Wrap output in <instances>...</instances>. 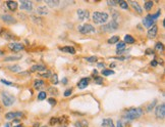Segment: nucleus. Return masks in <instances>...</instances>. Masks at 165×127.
I'll use <instances>...</instances> for the list:
<instances>
[{
  "instance_id": "nucleus-1",
  "label": "nucleus",
  "mask_w": 165,
  "mask_h": 127,
  "mask_svg": "<svg viewBox=\"0 0 165 127\" xmlns=\"http://www.w3.org/2000/svg\"><path fill=\"white\" fill-rule=\"evenodd\" d=\"M143 114L144 112L141 108H133V109H129L125 112L124 118L127 120H136V119L140 118Z\"/></svg>"
},
{
  "instance_id": "nucleus-2",
  "label": "nucleus",
  "mask_w": 165,
  "mask_h": 127,
  "mask_svg": "<svg viewBox=\"0 0 165 127\" xmlns=\"http://www.w3.org/2000/svg\"><path fill=\"white\" fill-rule=\"evenodd\" d=\"M109 18V16H108L107 12H95L93 14H92V20L95 24H98V25H101V24H105Z\"/></svg>"
},
{
  "instance_id": "nucleus-3",
  "label": "nucleus",
  "mask_w": 165,
  "mask_h": 127,
  "mask_svg": "<svg viewBox=\"0 0 165 127\" xmlns=\"http://www.w3.org/2000/svg\"><path fill=\"white\" fill-rule=\"evenodd\" d=\"M78 32L83 35H88V34H92V33H95L96 29L95 27L91 25V24H85V25H80L78 28Z\"/></svg>"
},
{
  "instance_id": "nucleus-4",
  "label": "nucleus",
  "mask_w": 165,
  "mask_h": 127,
  "mask_svg": "<svg viewBox=\"0 0 165 127\" xmlns=\"http://www.w3.org/2000/svg\"><path fill=\"white\" fill-rule=\"evenodd\" d=\"M1 96H2V102L5 107H10V106H12L14 102H16V98H14V95L8 92H5V91L2 92Z\"/></svg>"
},
{
  "instance_id": "nucleus-5",
  "label": "nucleus",
  "mask_w": 165,
  "mask_h": 127,
  "mask_svg": "<svg viewBox=\"0 0 165 127\" xmlns=\"http://www.w3.org/2000/svg\"><path fill=\"white\" fill-rule=\"evenodd\" d=\"M119 28V24L115 20H111L110 23L106 24V25L101 27V31H104L105 33H110V32L116 31Z\"/></svg>"
},
{
  "instance_id": "nucleus-6",
  "label": "nucleus",
  "mask_w": 165,
  "mask_h": 127,
  "mask_svg": "<svg viewBox=\"0 0 165 127\" xmlns=\"http://www.w3.org/2000/svg\"><path fill=\"white\" fill-rule=\"evenodd\" d=\"M8 48L14 52H20L22 50L25 49V46L22 43H18V42H12V43L8 44Z\"/></svg>"
},
{
  "instance_id": "nucleus-7",
  "label": "nucleus",
  "mask_w": 165,
  "mask_h": 127,
  "mask_svg": "<svg viewBox=\"0 0 165 127\" xmlns=\"http://www.w3.org/2000/svg\"><path fill=\"white\" fill-rule=\"evenodd\" d=\"M155 114L158 119H163L165 117V104H161L157 106L156 110H155Z\"/></svg>"
},
{
  "instance_id": "nucleus-8",
  "label": "nucleus",
  "mask_w": 165,
  "mask_h": 127,
  "mask_svg": "<svg viewBox=\"0 0 165 127\" xmlns=\"http://www.w3.org/2000/svg\"><path fill=\"white\" fill-rule=\"evenodd\" d=\"M20 8L22 10H28V12H31L33 9V2L29 1V0H22L20 2Z\"/></svg>"
},
{
  "instance_id": "nucleus-9",
  "label": "nucleus",
  "mask_w": 165,
  "mask_h": 127,
  "mask_svg": "<svg viewBox=\"0 0 165 127\" xmlns=\"http://www.w3.org/2000/svg\"><path fill=\"white\" fill-rule=\"evenodd\" d=\"M78 18L80 20H85L90 18V12L87 9H78Z\"/></svg>"
},
{
  "instance_id": "nucleus-10",
  "label": "nucleus",
  "mask_w": 165,
  "mask_h": 127,
  "mask_svg": "<svg viewBox=\"0 0 165 127\" xmlns=\"http://www.w3.org/2000/svg\"><path fill=\"white\" fill-rule=\"evenodd\" d=\"M0 18L6 24H16V18H14L12 16H9V14H2V16H0Z\"/></svg>"
},
{
  "instance_id": "nucleus-11",
  "label": "nucleus",
  "mask_w": 165,
  "mask_h": 127,
  "mask_svg": "<svg viewBox=\"0 0 165 127\" xmlns=\"http://www.w3.org/2000/svg\"><path fill=\"white\" fill-rule=\"evenodd\" d=\"M157 32H158V27L156 25L152 26L149 29V31L147 32V37L149 39H154L157 35Z\"/></svg>"
},
{
  "instance_id": "nucleus-12",
  "label": "nucleus",
  "mask_w": 165,
  "mask_h": 127,
  "mask_svg": "<svg viewBox=\"0 0 165 127\" xmlns=\"http://www.w3.org/2000/svg\"><path fill=\"white\" fill-rule=\"evenodd\" d=\"M143 25L145 26L146 28H149V29H150L152 26L155 25V20H152L151 16H150V14H147V16H146V18L143 20Z\"/></svg>"
},
{
  "instance_id": "nucleus-13",
  "label": "nucleus",
  "mask_w": 165,
  "mask_h": 127,
  "mask_svg": "<svg viewBox=\"0 0 165 127\" xmlns=\"http://www.w3.org/2000/svg\"><path fill=\"white\" fill-rule=\"evenodd\" d=\"M22 112H8V113L5 115V118L7 120H11V119H16L18 117H22Z\"/></svg>"
},
{
  "instance_id": "nucleus-14",
  "label": "nucleus",
  "mask_w": 165,
  "mask_h": 127,
  "mask_svg": "<svg viewBox=\"0 0 165 127\" xmlns=\"http://www.w3.org/2000/svg\"><path fill=\"white\" fill-rule=\"evenodd\" d=\"M89 81H90V78H82V79L78 81V87L80 89H85L86 87L89 85Z\"/></svg>"
},
{
  "instance_id": "nucleus-15",
  "label": "nucleus",
  "mask_w": 165,
  "mask_h": 127,
  "mask_svg": "<svg viewBox=\"0 0 165 127\" xmlns=\"http://www.w3.org/2000/svg\"><path fill=\"white\" fill-rule=\"evenodd\" d=\"M129 4L132 5L133 8L136 10V12H138V14H143V8L140 6V4H139L137 1H129Z\"/></svg>"
},
{
  "instance_id": "nucleus-16",
  "label": "nucleus",
  "mask_w": 165,
  "mask_h": 127,
  "mask_svg": "<svg viewBox=\"0 0 165 127\" xmlns=\"http://www.w3.org/2000/svg\"><path fill=\"white\" fill-rule=\"evenodd\" d=\"M6 5H7V7H8L9 10H11V12H16L18 7V4L16 1H7Z\"/></svg>"
},
{
  "instance_id": "nucleus-17",
  "label": "nucleus",
  "mask_w": 165,
  "mask_h": 127,
  "mask_svg": "<svg viewBox=\"0 0 165 127\" xmlns=\"http://www.w3.org/2000/svg\"><path fill=\"white\" fill-rule=\"evenodd\" d=\"M45 70H46V67H45L44 65H34V66H32V68L30 69V71H31L32 73L37 72V71L41 72V71H45Z\"/></svg>"
},
{
  "instance_id": "nucleus-18",
  "label": "nucleus",
  "mask_w": 165,
  "mask_h": 127,
  "mask_svg": "<svg viewBox=\"0 0 165 127\" xmlns=\"http://www.w3.org/2000/svg\"><path fill=\"white\" fill-rule=\"evenodd\" d=\"M102 127H114V123L113 120L110 118H106L102 120Z\"/></svg>"
},
{
  "instance_id": "nucleus-19",
  "label": "nucleus",
  "mask_w": 165,
  "mask_h": 127,
  "mask_svg": "<svg viewBox=\"0 0 165 127\" xmlns=\"http://www.w3.org/2000/svg\"><path fill=\"white\" fill-rule=\"evenodd\" d=\"M36 12L40 16H46V14H48V8L46 6H38Z\"/></svg>"
},
{
  "instance_id": "nucleus-20",
  "label": "nucleus",
  "mask_w": 165,
  "mask_h": 127,
  "mask_svg": "<svg viewBox=\"0 0 165 127\" xmlns=\"http://www.w3.org/2000/svg\"><path fill=\"white\" fill-rule=\"evenodd\" d=\"M59 49L63 52H67V53H72V55H74L76 53V49H74L72 46H64V47H60Z\"/></svg>"
},
{
  "instance_id": "nucleus-21",
  "label": "nucleus",
  "mask_w": 165,
  "mask_h": 127,
  "mask_svg": "<svg viewBox=\"0 0 165 127\" xmlns=\"http://www.w3.org/2000/svg\"><path fill=\"white\" fill-rule=\"evenodd\" d=\"M45 3L49 7H57L58 5L60 4V1H57V0H55V1L54 0H52V1L51 0H48V1H45Z\"/></svg>"
},
{
  "instance_id": "nucleus-22",
  "label": "nucleus",
  "mask_w": 165,
  "mask_h": 127,
  "mask_svg": "<svg viewBox=\"0 0 165 127\" xmlns=\"http://www.w3.org/2000/svg\"><path fill=\"white\" fill-rule=\"evenodd\" d=\"M43 86H44V81H42V80L40 79L35 80V82H34V87H35V89H41Z\"/></svg>"
},
{
  "instance_id": "nucleus-23",
  "label": "nucleus",
  "mask_w": 165,
  "mask_h": 127,
  "mask_svg": "<svg viewBox=\"0 0 165 127\" xmlns=\"http://www.w3.org/2000/svg\"><path fill=\"white\" fill-rule=\"evenodd\" d=\"M22 59V55H10L4 59L5 61H20Z\"/></svg>"
},
{
  "instance_id": "nucleus-24",
  "label": "nucleus",
  "mask_w": 165,
  "mask_h": 127,
  "mask_svg": "<svg viewBox=\"0 0 165 127\" xmlns=\"http://www.w3.org/2000/svg\"><path fill=\"white\" fill-rule=\"evenodd\" d=\"M136 42L135 38L131 35H125L124 36V43H127V44H134Z\"/></svg>"
},
{
  "instance_id": "nucleus-25",
  "label": "nucleus",
  "mask_w": 165,
  "mask_h": 127,
  "mask_svg": "<svg viewBox=\"0 0 165 127\" xmlns=\"http://www.w3.org/2000/svg\"><path fill=\"white\" fill-rule=\"evenodd\" d=\"M7 69L8 70H10L11 72H14V73H18V72H20V70H22V68H20L18 65H14V66H9V67H7Z\"/></svg>"
},
{
  "instance_id": "nucleus-26",
  "label": "nucleus",
  "mask_w": 165,
  "mask_h": 127,
  "mask_svg": "<svg viewBox=\"0 0 165 127\" xmlns=\"http://www.w3.org/2000/svg\"><path fill=\"white\" fill-rule=\"evenodd\" d=\"M153 5H154V3L152 2V1H146L145 4H144V7H145V9L147 12H150L152 9V7H153Z\"/></svg>"
},
{
  "instance_id": "nucleus-27",
  "label": "nucleus",
  "mask_w": 165,
  "mask_h": 127,
  "mask_svg": "<svg viewBox=\"0 0 165 127\" xmlns=\"http://www.w3.org/2000/svg\"><path fill=\"white\" fill-rule=\"evenodd\" d=\"M118 42H119V37L118 36H112L111 38H109V40H108V43L109 44L118 43Z\"/></svg>"
},
{
  "instance_id": "nucleus-28",
  "label": "nucleus",
  "mask_w": 165,
  "mask_h": 127,
  "mask_svg": "<svg viewBox=\"0 0 165 127\" xmlns=\"http://www.w3.org/2000/svg\"><path fill=\"white\" fill-rule=\"evenodd\" d=\"M88 125H89V123L87 122V121H78V122H76V124H74V126L76 127H88Z\"/></svg>"
},
{
  "instance_id": "nucleus-29",
  "label": "nucleus",
  "mask_w": 165,
  "mask_h": 127,
  "mask_svg": "<svg viewBox=\"0 0 165 127\" xmlns=\"http://www.w3.org/2000/svg\"><path fill=\"white\" fill-rule=\"evenodd\" d=\"M114 74V71L113 70H107V69H104V70H102V75L103 76H110V75H113Z\"/></svg>"
},
{
  "instance_id": "nucleus-30",
  "label": "nucleus",
  "mask_w": 165,
  "mask_h": 127,
  "mask_svg": "<svg viewBox=\"0 0 165 127\" xmlns=\"http://www.w3.org/2000/svg\"><path fill=\"white\" fill-rule=\"evenodd\" d=\"M117 2H118L119 6H120L122 9H127V8H128V4H127V2H125V1H123V0L117 1Z\"/></svg>"
},
{
  "instance_id": "nucleus-31",
  "label": "nucleus",
  "mask_w": 165,
  "mask_h": 127,
  "mask_svg": "<svg viewBox=\"0 0 165 127\" xmlns=\"http://www.w3.org/2000/svg\"><path fill=\"white\" fill-rule=\"evenodd\" d=\"M51 83H52V84H54V85H56V84L59 83V80H58V76H57V74H53V75H52Z\"/></svg>"
},
{
  "instance_id": "nucleus-32",
  "label": "nucleus",
  "mask_w": 165,
  "mask_h": 127,
  "mask_svg": "<svg viewBox=\"0 0 165 127\" xmlns=\"http://www.w3.org/2000/svg\"><path fill=\"white\" fill-rule=\"evenodd\" d=\"M117 51H121V50H124L125 49V43L124 42H118L117 43Z\"/></svg>"
},
{
  "instance_id": "nucleus-33",
  "label": "nucleus",
  "mask_w": 165,
  "mask_h": 127,
  "mask_svg": "<svg viewBox=\"0 0 165 127\" xmlns=\"http://www.w3.org/2000/svg\"><path fill=\"white\" fill-rule=\"evenodd\" d=\"M163 48H164V46H163V44L161 43V42H157V43L155 44V49H156L157 51H163Z\"/></svg>"
},
{
  "instance_id": "nucleus-34",
  "label": "nucleus",
  "mask_w": 165,
  "mask_h": 127,
  "mask_svg": "<svg viewBox=\"0 0 165 127\" xmlns=\"http://www.w3.org/2000/svg\"><path fill=\"white\" fill-rule=\"evenodd\" d=\"M46 98H47V93L45 92V91H41V92L38 94V100H44Z\"/></svg>"
},
{
  "instance_id": "nucleus-35",
  "label": "nucleus",
  "mask_w": 165,
  "mask_h": 127,
  "mask_svg": "<svg viewBox=\"0 0 165 127\" xmlns=\"http://www.w3.org/2000/svg\"><path fill=\"white\" fill-rule=\"evenodd\" d=\"M156 102H157L156 100H153V102H152V104H150L149 106L147 107V112H151L152 110L154 109V107H155V104H156Z\"/></svg>"
},
{
  "instance_id": "nucleus-36",
  "label": "nucleus",
  "mask_w": 165,
  "mask_h": 127,
  "mask_svg": "<svg viewBox=\"0 0 165 127\" xmlns=\"http://www.w3.org/2000/svg\"><path fill=\"white\" fill-rule=\"evenodd\" d=\"M95 83L96 84H103V81H104V80H103V78L102 77H99V76H96V77H95Z\"/></svg>"
},
{
  "instance_id": "nucleus-37",
  "label": "nucleus",
  "mask_w": 165,
  "mask_h": 127,
  "mask_svg": "<svg viewBox=\"0 0 165 127\" xmlns=\"http://www.w3.org/2000/svg\"><path fill=\"white\" fill-rule=\"evenodd\" d=\"M2 36L4 37L5 39H7V40H9V39L14 38V35H11L10 33H9V32H5V34H3Z\"/></svg>"
},
{
  "instance_id": "nucleus-38",
  "label": "nucleus",
  "mask_w": 165,
  "mask_h": 127,
  "mask_svg": "<svg viewBox=\"0 0 165 127\" xmlns=\"http://www.w3.org/2000/svg\"><path fill=\"white\" fill-rule=\"evenodd\" d=\"M53 74H52L51 71H46V73H44V74H40V76H42V77L44 78H49L50 76H52Z\"/></svg>"
},
{
  "instance_id": "nucleus-39",
  "label": "nucleus",
  "mask_w": 165,
  "mask_h": 127,
  "mask_svg": "<svg viewBox=\"0 0 165 127\" xmlns=\"http://www.w3.org/2000/svg\"><path fill=\"white\" fill-rule=\"evenodd\" d=\"M87 61H89V63H96L97 61H98V57H87Z\"/></svg>"
},
{
  "instance_id": "nucleus-40",
  "label": "nucleus",
  "mask_w": 165,
  "mask_h": 127,
  "mask_svg": "<svg viewBox=\"0 0 165 127\" xmlns=\"http://www.w3.org/2000/svg\"><path fill=\"white\" fill-rule=\"evenodd\" d=\"M72 93V88H68L64 91V96H69Z\"/></svg>"
},
{
  "instance_id": "nucleus-41",
  "label": "nucleus",
  "mask_w": 165,
  "mask_h": 127,
  "mask_svg": "<svg viewBox=\"0 0 165 127\" xmlns=\"http://www.w3.org/2000/svg\"><path fill=\"white\" fill-rule=\"evenodd\" d=\"M1 82H2L3 84H5V85H8V86L14 85V84H12V82H9V81H7V80H5V79H1Z\"/></svg>"
},
{
  "instance_id": "nucleus-42",
  "label": "nucleus",
  "mask_w": 165,
  "mask_h": 127,
  "mask_svg": "<svg viewBox=\"0 0 165 127\" xmlns=\"http://www.w3.org/2000/svg\"><path fill=\"white\" fill-rule=\"evenodd\" d=\"M49 91H50V93H51L52 95H53V94L57 95L58 94V91H57V89H56V88H49Z\"/></svg>"
},
{
  "instance_id": "nucleus-43",
  "label": "nucleus",
  "mask_w": 165,
  "mask_h": 127,
  "mask_svg": "<svg viewBox=\"0 0 165 127\" xmlns=\"http://www.w3.org/2000/svg\"><path fill=\"white\" fill-rule=\"evenodd\" d=\"M58 118H51V120H50V125H54L56 124V123L58 122Z\"/></svg>"
},
{
  "instance_id": "nucleus-44",
  "label": "nucleus",
  "mask_w": 165,
  "mask_h": 127,
  "mask_svg": "<svg viewBox=\"0 0 165 127\" xmlns=\"http://www.w3.org/2000/svg\"><path fill=\"white\" fill-rule=\"evenodd\" d=\"M48 102H49V104H51V106H55L56 102H56V100H54V98H49V100H48Z\"/></svg>"
},
{
  "instance_id": "nucleus-45",
  "label": "nucleus",
  "mask_w": 165,
  "mask_h": 127,
  "mask_svg": "<svg viewBox=\"0 0 165 127\" xmlns=\"http://www.w3.org/2000/svg\"><path fill=\"white\" fill-rule=\"evenodd\" d=\"M107 4L111 5V6H115V5L118 4V2H117V1H107Z\"/></svg>"
},
{
  "instance_id": "nucleus-46",
  "label": "nucleus",
  "mask_w": 165,
  "mask_h": 127,
  "mask_svg": "<svg viewBox=\"0 0 165 127\" xmlns=\"http://www.w3.org/2000/svg\"><path fill=\"white\" fill-rule=\"evenodd\" d=\"M157 65H158V61H157L156 59H153V61H151V66L152 67H156Z\"/></svg>"
},
{
  "instance_id": "nucleus-47",
  "label": "nucleus",
  "mask_w": 165,
  "mask_h": 127,
  "mask_svg": "<svg viewBox=\"0 0 165 127\" xmlns=\"http://www.w3.org/2000/svg\"><path fill=\"white\" fill-rule=\"evenodd\" d=\"M146 55H154V51L152 49H147L146 50Z\"/></svg>"
},
{
  "instance_id": "nucleus-48",
  "label": "nucleus",
  "mask_w": 165,
  "mask_h": 127,
  "mask_svg": "<svg viewBox=\"0 0 165 127\" xmlns=\"http://www.w3.org/2000/svg\"><path fill=\"white\" fill-rule=\"evenodd\" d=\"M67 83H68V81H67V78L64 77L62 79V84H64V85H65V84H67Z\"/></svg>"
},
{
  "instance_id": "nucleus-49",
  "label": "nucleus",
  "mask_w": 165,
  "mask_h": 127,
  "mask_svg": "<svg viewBox=\"0 0 165 127\" xmlns=\"http://www.w3.org/2000/svg\"><path fill=\"white\" fill-rule=\"evenodd\" d=\"M116 127H123L122 123H121L120 121H117V123H116Z\"/></svg>"
},
{
  "instance_id": "nucleus-50",
  "label": "nucleus",
  "mask_w": 165,
  "mask_h": 127,
  "mask_svg": "<svg viewBox=\"0 0 165 127\" xmlns=\"http://www.w3.org/2000/svg\"><path fill=\"white\" fill-rule=\"evenodd\" d=\"M98 67H99V68H104V67H105L104 63H99L98 64Z\"/></svg>"
},
{
  "instance_id": "nucleus-51",
  "label": "nucleus",
  "mask_w": 165,
  "mask_h": 127,
  "mask_svg": "<svg viewBox=\"0 0 165 127\" xmlns=\"http://www.w3.org/2000/svg\"><path fill=\"white\" fill-rule=\"evenodd\" d=\"M109 66H110V68H114V67H115L116 65H115V64H114V63H112V64H110Z\"/></svg>"
},
{
  "instance_id": "nucleus-52",
  "label": "nucleus",
  "mask_w": 165,
  "mask_h": 127,
  "mask_svg": "<svg viewBox=\"0 0 165 127\" xmlns=\"http://www.w3.org/2000/svg\"><path fill=\"white\" fill-rule=\"evenodd\" d=\"M4 55V52H3L2 50L0 49V57H1V55Z\"/></svg>"
},
{
  "instance_id": "nucleus-53",
  "label": "nucleus",
  "mask_w": 165,
  "mask_h": 127,
  "mask_svg": "<svg viewBox=\"0 0 165 127\" xmlns=\"http://www.w3.org/2000/svg\"><path fill=\"white\" fill-rule=\"evenodd\" d=\"M93 74H94V75H97V74H98V72H97V71L95 70V71H94V73H93Z\"/></svg>"
},
{
  "instance_id": "nucleus-54",
  "label": "nucleus",
  "mask_w": 165,
  "mask_h": 127,
  "mask_svg": "<svg viewBox=\"0 0 165 127\" xmlns=\"http://www.w3.org/2000/svg\"><path fill=\"white\" fill-rule=\"evenodd\" d=\"M14 127H24L22 125H20V124H18V125H16V126H14Z\"/></svg>"
},
{
  "instance_id": "nucleus-55",
  "label": "nucleus",
  "mask_w": 165,
  "mask_h": 127,
  "mask_svg": "<svg viewBox=\"0 0 165 127\" xmlns=\"http://www.w3.org/2000/svg\"><path fill=\"white\" fill-rule=\"evenodd\" d=\"M5 127H9V124H6L5 125Z\"/></svg>"
}]
</instances>
